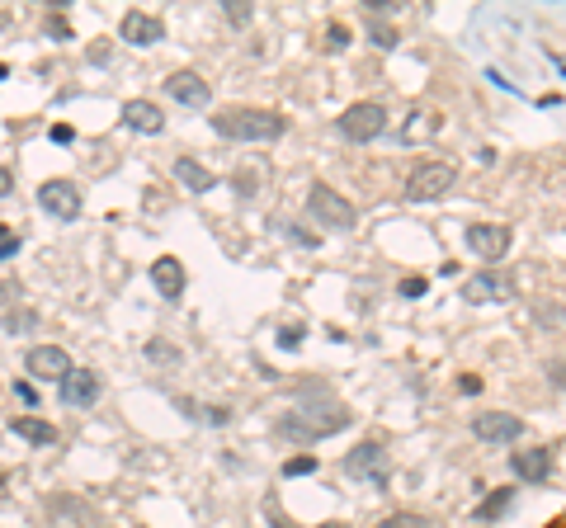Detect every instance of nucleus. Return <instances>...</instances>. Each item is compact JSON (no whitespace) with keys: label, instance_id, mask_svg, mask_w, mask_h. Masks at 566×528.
Listing matches in <instances>:
<instances>
[{"label":"nucleus","instance_id":"1","mask_svg":"<svg viewBox=\"0 0 566 528\" xmlns=\"http://www.w3.org/2000/svg\"><path fill=\"white\" fill-rule=\"evenodd\" d=\"M288 118L274 109H255V104H227L213 114V132L217 137H232V142H274L283 137Z\"/></svg>","mask_w":566,"mask_h":528},{"label":"nucleus","instance_id":"2","mask_svg":"<svg viewBox=\"0 0 566 528\" xmlns=\"http://www.w3.org/2000/svg\"><path fill=\"white\" fill-rule=\"evenodd\" d=\"M458 180V165L449 156H430V161H420L411 175H406V198H416V203H430V198H444Z\"/></svg>","mask_w":566,"mask_h":528},{"label":"nucleus","instance_id":"3","mask_svg":"<svg viewBox=\"0 0 566 528\" xmlns=\"http://www.w3.org/2000/svg\"><path fill=\"white\" fill-rule=\"evenodd\" d=\"M307 213L331 231H350L354 222H359V208H354L345 194H335L331 184H312V189H307Z\"/></svg>","mask_w":566,"mask_h":528},{"label":"nucleus","instance_id":"4","mask_svg":"<svg viewBox=\"0 0 566 528\" xmlns=\"http://www.w3.org/2000/svg\"><path fill=\"white\" fill-rule=\"evenodd\" d=\"M335 128H340V137H350V142H373V137L387 132V109L378 99H359V104H350V109L340 114Z\"/></svg>","mask_w":566,"mask_h":528},{"label":"nucleus","instance_id":"5","mask_svg":"<svg viewBox=\"0 0 566 528\" xmlns=\"http://www.w3.org/2000/svg\"><path fill=\"white\" fill-rule=\"evenodd\" d=\"M515 297V274L510 269H482L463 283V302L472 307H491V302H510Z\"/></svg>","mask_w":566,"mask_h":528},{"label":"nucleus","instance_id":"6","mask_svg":"<svg viewBox=\"0 0 566 528\" xmlns=\"http://www.w3.org/2000/svg\"><path fill=\"white\" fill-rule=\"evenodd\" d=\"M345 477L350 481H373V486H387V448L378 439L350 448L345 453Z\"/></svg>","mask_w":566,"mask_h":528},{"label":"nucleus","instance_id":"7","mask_svg":"<svg viewBox=\"0 0 566 528\" xmlns=\"http://www.w3.org/2000/svg\"><path fill=\"white\" fill-rule=\"evenodd\" d=\"M24 368H29V378H38V382H67V373L76 368L71 363V354L62 345H34L29 354H24Z\"/></svg>","mask_w":566,"mask_h":528},{"label":"nucleus","instance_id":"8","mask_svg":"<svg viewBox=\"0 0 566 528\" xmlns=\"http://www.w3.org/2000/svg\"><path fill=\"white\" fill-rule=\"evenodd\" d=\"M38 208L52 213L57 222H76L81 208H85V198H81V189H76L71 180H48L43 189H38Z\"/></svg>","mask_w":566,"mask_h":528},{"label":"nucleus","instance_id":"9","mask_svg":"<svg viewBox=\"0 0 566 528\" xmlns=\"http://www.w3.org/2000/svg\"><path fill=\"white\" fill-rule=\"evenodd\" d=\"M472 434L482 444H515V439H524V420L510 411H482L472 420Z\"/></svg>","mask_w":566,"mask_h":528},{"label":"nucleus","instance_id":"10","mask_svg":"<svg viewBox=\"0 0 566 528\" xmlns=\"http://www.w3.org/2000/svg\"><path fill=\"white\" fill-rule=\"evenodd\" d=\"M510 241H515V231L500 227V222H472L467 227V250L482 255V260H500L510 250Z\"/></svg>","mask_w":566,"mask_h":528},{"label":"nucleus","instance_id":"11","mask_svg":"<svg viewBox=\"0 0 566 528\" xmlns=\"http://www.w3.org/2000/svg\"><path fill=\"white\" fill-rule=\"evenodd\" d=\"M439 132H444V114H439V109H430V104H416L411 114L401 118L397 137L406 142V147H420V142H434Z\"/></svg>","mask_w":566,"mask_h":528},{"label":"nucleus","instance_id":"12","mask_svg":"<svg viewBox=\"0 0 566 528\" xmlns=\"http://www.w3.org/2000/svg\"><path fill=\"white\" fill-rule=\"evenodd\" d=\"M118 33H123V43H133V48H156V43L166 38V24H161V15L128 10V15L118 19Z\"/></svg>","mask_w":566,"mask_h":528},{"label":"nucleus","instance_id":"13","mask_svg":"<svg viewBox=\"0 0 566 528\" xmlns=\"http://www.w3.org/2000/svg\"><path fill=\"white\" fill-rule=\"evenodd\" d=\"M100 392H104V382H100V373H95V368H71L67 382L57 387V396H62L67 406H95V401H100Z\"/></svg>","mask_w":566,"mask_h":528},{"label":"nucleus","instance_id":"14","mask_svg":"<svg viewBox=\"0 0 566 528\" xmlns=\"http://www.w3.org/2000/svg\"><path fill=\"white\" fill-rule=\"evenodd\" d=\"M510 472L519 481H548L552 477V448H519L510 453Z\"/></svg>","mask_w":566,"mask_h":528},{"label":"nucleus","instance_id":"15","mask_svg":"<svg viewBox=\"0 0 566 528\" xmlns=\"http://www.w3.org/2000/svg\"><path fill=\"white\" fill-rule=\"evenodd\" d=\"M166 90H170V99H180L189 109H203V104H208V81H203L199 71H170Z\"/></svg>","mask_w":566,"mask_h":528},{"label":"nucleus","instance_id":"16","mask_svg":"<svg viewBox=\"0 0 566 528\" xmlns=\"http://www.w3.org/2000/svg\"><path fill=\"white\" fill-rule=\"evenodd\" d=\"M123 128L156 137V132L166 128V114H161V104H151V99H128V104H123Z\"/></svg>","mask_w":566,"mask_h":528},{"label":"nucleus","instance_id":"17","mask_svg":"<svg viewBox=\"0 0 566 528\" xmlns=\"http://www.w3.org/2000/svg\"><path fill=\"white\" fill-rule=\"evenodd\" d=\"M151 283H156V293L161 297L175 302V297L184 293V264L175 260V255H161V260L151 264Z\"/></svg>","mask_w":566,"mask_h":528},{"label":"nucleus","instance_id":"18","mask_svg":"<svg viewBox=\"0 0 566 528\" xmlns=\"http://www.w3.org/2000/svg\"><path fill=\"white\" fill-rule=\"evenodd\" d=\"M175 180L189 189V194H213V184H217V175L208 170V165H199L194 156H180L175 161Z\"/></svg>","mask_w":566,"mask_h":528},{"label":"nucleus","instance_id":"19","mask_svg":"<svg viewBox=\"0 0 566 528\" xmlns=\"http://www.w3.org/2000/svg\"><path fill=\"white\" fill-rule=\"evenodd\" d=\"M10 434H19L24 444H57V425H52V420H38V415H15V420H10Z\"/></svg>","mask_w":566,"mask_h":528},{"label":"nucleus","instance_id":"20","mask_svg":"<svg viewBox=\"0 0 566 528\" xmlns=\"http://www.w3.org/2000/svg\"><path fill=\"white\" fill-rule=\"evenodd\" d=\"M274 434H279V439H288V444H317V439H321L317 429L307 425V420H302L298 411H293V415H283L279 425H274Z\"/></svg>","mask_w":566,"mask_h":528},{"label":"nucleus","instance_id":"21","mask_svg":"<svg viewBox=\"0 0 566 528\" xmlns=\"http://www.w3.org/2000/svg\"><path fill=\"white\" fill-rule=\"evenodd\" d=\"M510 505H515V491H510V486H500V491H491V500H482V505H477V519H482V524H491V519H500V514L510 510Z\"/></svg>","mask_w":566,"mask_h":528},{"label":"nucleus","instance_id":"22","mask_svg":"<svg viewBox=\"0 0 566 528\" xmlns=\"http://www.w3.org/2000/svg\"><path fill=\"white\" fill-rule=\"evenodd\" d=\"M147 359H151V363H161V368H180L184 354H180L175 345H170V340H161V335H156V340L147 345Z\"/></svg>","mask_w":566,"mask_h":528},{"label":"nucleus","instance_id":"23","mask_svg":"<svg viewBox=\"0 0 566 528\" xmlns=\"http://www.w3.org/2000/svg\"><path fill=\"white\" fill-rule=\"evenodd\" d=\"M373 528H434L425 514H411V510H397V514H387V519H378Z\"/></svg>","mask_w":566,"mask_h":528},{"label":"nucleus","instance_id":"24","mask_svg":"<svg viewBox=\"0 0 566 528\" xmlns=\"http://www.w3.org/2000/svg\"><path fill=\"white\" fill-rule=\"evenodd\" d=\"M368 38H373L378 48H397V29H392L387 19H378V15H368Z\"/></svg>","mask_w":566,"mask_h":528},{"label":"nucleus","instance_id":"25","mask_svg":"<svg viewBox=\"0 0 566 528\" xmlns=\"http://www.w3.org/2000/svg\"><path fill=\"white\" fill-rule=\"evenodd\" d=\"M222 15H227V24H232V29H246L250 19H255V10H250L246 0H222Z\"/></svg>","mask_w":566,"mask_h":528},{"label":"nucleus","instance_id":"26","mask_svg":"<svg viewBox=\"0 0 566 528\" xmlns=\"http://www.w3.org/2000/svg\"><path fill=\"white\" fill-rule=\"evenodd\" d=\"M34 326H38V312H29V307L5 316V330H10V335H19V330H34Z\"/></svg>","mask_w":566,"mask_h":528},{"label":"nucleus","instance_id":"27","mask_svg":"<svg viewBox=\"0 0 566 528\" xmlns=\"http://www.w3.org/2000/svg\"><path fill=\"white\" fill-rule=\"evenodd\" d=\"M317 472V458H293L283 462V477H312Z\"/></svg>","mask_w":566,"mask_h":528},{"label":"nucleus","instance_id":"28","mask_svg":"<svg viewBox=\"0 0 566 528\" xmlns=\"http://www.w3.org/2000/svg\"><path fill=\"white\" fill-rule=\"evenodd\" d=\"M345 43H350V29H345V24H331V29H326V52H345Z\"/></svg>","mask_w":566,"mask_h":528},{"label":"nucleus","instance_id":"29","mask_svg":"<svg viewBox=\"0 0 566 528\" xmlns=\"http://www.w3.org/2000/svg\"><path fill=\"white\" fill-rule=\"evenodd\" d=\"M265 519H269V528H298L293 519H288V514L279 510V505H265Z\"/></svg>","mask_w":566,"mask_h":528},{"label":"nucleus","instance_id":"30","mask_svg":"<svg viewBox=\"0 0 566 528\" xmlns=\"http://www.w3.org/2000/svg\"><path fill=\"white\" fill-rule=\"evenodd\" d=\"M458 392H463V396H477V392H482V378H477V373H463V378H458Z\"/></svg>","mask_w":566,"mask_h":528},{"label":"nucleus","instance_id":"31","mask_svg":"<svg viewBox=\"0 0 566 528\" xmlns=\"http://www.w3.org/2000/svg\"><path fill=\"white\" fill-rule=\"evenodd\" d=\"M298 340H302V326H288V330H279V345H288V349H293V345H298Z\"/></svg>","mask_w":566,"mask_h":528},{"label":"nucleus","instance_id":"32","mask_svg":"<svg viewBox=\"0 0 566 528\" xmlns=\"http://www.w3.org/2000/svg\"><path fill=\"white\" fill-rule=\"evenodd\" d=\"M10 194H15V175L0 165V198H10Z\"/></svg>","mask_w":566,"mask_h":528},{"label":"nucleus","instance_id":"33","mask_svg":"<svg viewBox=\"0 0 566 528\" xmlns=\"http://www.w3.org/2000/svg\"><path fill=\"white\" fill-rule=\"evenodd\" d=\"M401 293H406V297H420V293H425V279H406V283H401Z\"/></svg>","mask_w":566,"mask_h":528},{"label":"nucleus","instance_id":"34","mask_svg":"<svg viewBox=\"0 0 566 528\" xmlns=\"http://www.w3.org/2000/svg\"><path fill=\"white\" fill-rule=\"evenodd\" d=\"M48 33H71L67 19H62V15H48Z\"/></svg>","mask_w":566,"mask_h":528},{"label":"nucleus","instance_id":"35","mask_svg":"<svg viewBox=\"0 0 566 528\" xmlns=\"http://www.w3.org/2000/svg\"><path fill=\"white\" fill-rule=\"evenodd\" d=\"M15 392L24 396V401H29V406H34V401H38V392H34V387H29V382H15Z\"/></svg>","mask_w":566,"mask_h":528},{"label":"nucleus","instance_id":"36","mask_svg":"<svg viewBox=\"0 0 566 528\" xmlns=\"http://www.w3.org/2000/svg\"><path fill=\"white\" fill-rule=\"evenodd\" d=\"M0 302H15V283H0Z\"/></svg>","mask_w":566,"mask_h":528},{"label":"nucleus","instance_id":"37","mask_svg":"<svg viewBox=\"0 0 566 528\" xmlns=\"http://www.w3.org/2000/svg\"><path fill=\"white\" fill-rule=\"evenodd\" d=\"M548 528H566V514H562V519H548Z\"/></svg>","mask_w":566,"mask_h":528},{"label":"nucleus","instance_id":"38","mask_svg":"<svg viewBox=\"0 0 566 528\" xmlns=\"http://www.w3.org/2000/svg\"><path fill=\"white\" fill-rule=\"evenodd\" d=\"M321 528H345V524H340V519H331V524H321Z\"/></svg>","mask_w":566,"mask_h":528}]
</instances>
